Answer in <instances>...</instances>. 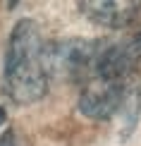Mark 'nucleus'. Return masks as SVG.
Masks as SVG:
<instances>
[{
	"label": "nucleus",
	"instance_id": "f257e3e1",
	"mask_svg": "<svg viewBox=\"0 0 141 146\" xmlns=\"http://www.w3.org/2000/svg\"><path fill=\"white\" fill-rule=\"evenodd\" d=\"M5 94L17 106H31L48 94L50 77L46 70V41L34 19H19L7 38L3 72Z\"/></svg>",
	"mask_w": 141,
	"mask_h": 146
},
{
	"label": "nucleus",
	"instance_id": "20e7f679",
	"mask_svg": "<svg viewBox=\"0 0 141 146\" xmlns=\"http://www.w3.org/2000/svg\"><path fill=\"white\" fill-rule=\"evenodd\" d=\"M141 62V31L122 41H105L96 67V77L103 79H132L134 67Z\"/></svg>",
	"mask_w": 141,
	"mask_h": 146
},
{
	"label": "nucleus",
	"instance_id": "f03ea898",
	"mask_svg": "<svg viewBox=\"0 0 141 146\" xmlns=\"http://www.w3.org/2000/svg\"><path fill=\"white\" fill-rule=\"evenodd\" d=\"M105 41L91 38H65L46 43V70L48 77L67 79V82H91L96 77V67Z\"/></svg>",
	"mask_w": 141,
	"mask_h": 146
},
{
	"label": "nucleus",
	"instance_id": "0eeeda50",
	"mask_svg": "<svg viewBox=\"0 0 141 146\" xmlns=\"http://www.w3.org/2000/svg\"><path fill=\"white\" fill-rule=\"evenodd\" d=\"M0 146H26V141L22 139L17 129H5L0 134Z\"/></svg>",
	"mask_w": 141,
	"mask_h": 146
},
{
	"label": "nucleus",
	"instance_id": "423d86ee",
	"mask_svg": "<svg viewBox=\"0 0 141 146\" xmlns=\"http://www.w3.org/2000/svg\"><path fill=\"white\" fill-rule=\"evenodd\" d=\"M120 117H122V137H129L134 132V127L139 122V115H141V84H129V91H127V98L120 108Z\"/></svg>",
	"mask_w": 141,
	"mask_h": 146
},
{
	"label": "nucleus",
	"instance_id": "39448f33",
	"mask_svg": "<svg viewBox=\"0 0 141 146\" xmlns=\"http://www.w3.org/2000/svg\"><path fill=\"white\" fill-rule=\"evenodd\" d=\"M89 22L105 29H124L139 17V3H120V0H81L79 3Z\"/></svg>",
	"mask_w": 141,
	"mask_h": 146
},
{
	"label": "nucleus",
	"instance_id": "6e6552de",
	"mask_svg": "<svg viewBox=\"0 0 141 146\" xmlns=\"http://www.w3.org/2000/svg\"><path fill=\"white\" fill-rule=\"evenodd\" d=\"M5 120H7V115H5V110H3V108H0V127L5 125Z\"/></svg>",
	"mask_w": 141,
	"mask_h": 146
},
{
	"label": "nucleus",
	"instance_id": "7ed1b4c3",
	"mask_svg": "<svg viewBox=\"0 0 141 146\" xmlns=\"http://www.w3.org/2000/svg\"><path fill=\"white\" fill-rule=\"evenodd\" d=\"M132 79L120 82V79H103L93 77L84 84L79 94V113L89 120H110L120 113L122 103L127 98Z\"/></svg>",
	"mask_w": 141,
	"mask_h": 146
}]
</instances>
